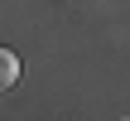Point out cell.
<instances>
[{
    "label": "cell",
    "mask_w": 130,
    "mask_h": 121,
    "mask_svg": "<svg viewBox=\"0 0 130 121\" xmlns=\"http://www.w3.org/2000/svg\"><path fill=\"white\" fill-rule=\"evenodd\" d=\"M19 82V53L14 49H0V92Z\"/></svg>",
    "instance_id": "1"
}]
</instances>
